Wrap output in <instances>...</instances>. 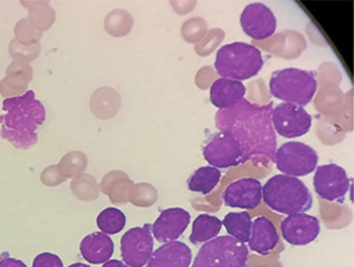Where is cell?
I'll list each match as a JSON object with an SVG mask.
<instances>
[{"mask_svg":"<svg viewBox=\"0 0 354 267\" xmlns=\"http://www.w3.org/2000/svg\"><path fill=\"white\" fill-rule=\"evenodd\" d=\"M150 225L130 228L121 238V255L129 267H143L153 252V237Z\"/></svg>","mask_w":354,"mask_h":267,"instance_id":"obj_10","label":"cell"},{"mask_svg":"<svg viewBox=\"0 0 354 267\" xmlns=\"http://www.w3.org/2000/svg\"><path fill=\"white\" fill-rule=\"evenodd\" d=\"M68 267H91V266H88V265H85V264H83V263H76V264H73V265H70V266H68Z\"/></svg>","mask_w":354,"mask_h":267,"instance_id":"obj_31","label":"cell"},{"mask_svg":"<svg viewBox=\"0 0 354 267\" xmlns=\"http://www.w3.org/2000/svg\"><path fill=\"white\" fill-rule=\"evenodd\" d=\"M202 153L205 161L218 170L238 166L245 159L241 143L230 132L220 131L212 135L205 141Z\"/></svg>","mask_w":354,"mask_h":267,"instance_id":"obj_7","label":"cell"},{"mask_svg":"<svg viewBox=\"0 0 354 267\" xmlns=\"http://www.w3.org/2000/svg\"><path fill=\"white\" fill-rule=\"evenodd\" d=\"M26 90H28V86H19V85L13 84L6 77L0 81V93L6 99L23 96L28 92Z\"/></svg>","mask_w":354,"mask_h":267,"instance_id":"obj_27","label":"cell"},{"mask_svg":"<svg viewBox=\"0 0 354 267\" xmlns=\"http://www.w3.org/2000/svg\"><path fill=\"white\" fill-rule=\"evenodd\" d=\"M80 251L88 263L100 265L110 260L115 251V244L109 235L103 232H93L83 238Z\"/></svg>","mask_w":354,"mask_h":267,"instance_id":"obj_17","label":"cell"},{"mask_svg":"<svg viewBox=\"0 0 354 267\" xmlns=\"http://www.w3.org/2000/svg\"><path fill=\"white\" fill-rule=\"evenodd\" d=\"M0 267H28L21 260L11 258L10 255H4L0 259Z\"/></svg>","mask_w":354,"mask_h":267,"instance_id":"obj_29","label":"cell"},{"mask_svg":"<svg viewBox=\"0 0 354 267\" xmlns=\"http://www.w3.org/2000/svg\"><path fill=\"white\" fill-rule=\"evenodd\" d=\"M190 213L185 208H167L161 212L151 226L153 239L160 243L176 241L188 228Z\"/></svg>","mask_w":354,"mask_h":267,"instance_id":"obj_14","label":"cell"},{"mask_svg":"<svg viewBox=\"0 0 354 267\" xmlns=\"http://www.w3.org/2000/svg\"><path fill=\"white\" fill-rule=\"evenodd\" d=\"M4 113L0 116V136L19 150H30L38 143V128L44 124V105L28 91L21 97L3 101Z\"/></svg>","mask_w":354,"mask_h":267,"instance_id":"obj_1","label":"cell"},{"mask_svg":"<svg viewBox=\"0 0 354 267\" xmlns=\"http://www.w3.org/2000/svg\"><path fill=\"white\" fill-rule=\"evenodd\" d=\"M319 156L313 148L300 141L283 144L275 153V165L285 176L305 177L315 171Z\"/></svg>","mask_w":354,"mask_h":267,"instance_id":"obj_6","label":"cell"},{"mask_svg":"<svg viewBox=\"0 0 354 267\" xmlns=\"http://www.w3.org/2000/svg\"><path fill=\"white\" fill-rule=\"evenodd\" d=\"M193 252L187 244L170 241L157 248L150 257L147 267H189Z\"/></svg>","mask_w":354,"mask_h":267,"instance_id":"obj_15","label":"cell"},{"mask_svg":"<svg viewBox=\"0 0 354 267\" xmlns=\"http://www.w3.org/2000/svg\"><path fill=\"white\" fill-rule=\"evenodd\" d=\"M263 203L274 212L293 215L305 213L313 206V197L301 180L277 175L262 186Z\"/></svg>","mask_w":354,"mask_h":267,"instance_id":"obj_2","label":"cell"},{"mask_svg":"<svg viewBox=\"0 0 354 267\" xmlns=\"http://www.w3.org/2000/svg\"><path fill=\"white\" fill-rule=\"evenodd\" d=\"M222 200L225 206L255 210L262 201V184L255 178H242L225 188Z\"/></svg>","mask_w":354,"mask_h":267,"instance_id":"obj_12","label":"cell"},{"mask_svg":"<svg viewBox=\"0 0 354 267\" xmlns=\"http://www.w3.org/2000/svg\"><path fill=\"white\" fill-rule=\"evenodd\" d=\"M245 95V86L238 80L220 78L210 88V101L215 108L228 110L239 104Z\"/></svg>","mask_w":354,"mask_h":267,"instance_id":"obj_18","label":"cell"},{"mask_svg":"<svg viewBox=\"0 0 354 267\" xmlns=\"http://www.w3.org/2000/svg\"><path fill=\"white\" fill-rule=\"evenodd\" d=\"M222 173L218 168L213 166H203L194 172L188 179L190 191L201 193L203 196L209 195L218 186L221 180Z\"/></svg>","mask_w":354,"mask_h":267,"instance_id":"obj_20","label":"cell"},{"mask_svg":"<svg viewBox=\"0 0 354 267\" xmlns=\"http://www.w3.org/2000/svg\"><path fill=\"white\" fill-rule=\"evenodd\" d=\"M318 90L315 73L300 68H283L273 72L270 80V95L283 103L306 106Z\"/></svg>","mask_w":354,"mask_h":267,"instance_id":"obj_4","label":"cell"},{"mask_svg":"<svg viewBox=\"0 0 354 267\" xmlns=\"http://www.w3.org/2000/svg\"><path fill=\"white\" fill-rule=\"evenodd\" d=\"M32 267H64V265L58 255L44 252L37 255L33 260Z\"/></svg>","mask_w":354,"mask_h":267,"instance_id":"obj_28","label":"cell"},{"mask_svg":"<svg viewBox=\"0 0 354 267\" xmlns=\"http://www.w3.org/2000/svg\"><path fill=\"white\" fill-rule=\"evenodd\" d=\"M240 24L243 32L252 39L265 40L275 33L278 21L273 11L267 5L253 3L243 8Z\"/></svg>","mask_w":354,"mask_h":267,"instance_id":"obj_11","label":"cell"},{"mask_svg":"<svg viewBox=\"0 0 354 267\" xmlns=\"http://www.w3.org/2000/svg\"><path fill=\"white\" fill-rule=\"evenodd\" d=\"M127 217L116 208H108L97 217V226L105 235H117L125 228Z\"/></svg>","mask_w":354,"mask_h":267,"instance_id":"obj_23","label":"cell"},{"mask_svg":"<svg viewBox=\"0 0 354 267\" xmlns=\"http://www.w3.org/2000/svg\"><path fill=\"white\" fill-rule=\"evenodd\" d=\"M33 77V68L24 61H12L6 68V78L13 84L28 86Z\"/></svg>","mask_w":354,"mask_h":267,"instance_id":"obj_24","label":"cell"},{"mask_svg":"<svg viewBox=\"0 0 354 267\" xmlns=\"http://www.w3.org/2000/svg\"><path fill=\"white\" fill-rule=\"evenodd\" d=\"M21 4L28 10L30 24L38 31L44 32L53 26L56 20V13L46 1H21Z\"/></svg>","mask_w":354,"mask_h":267,"instance_id":"obj_21","label":"cell"},{"mask_svg":"<svg viewBox=\"0 0 354 267\" xmlns=\"http://www.w3.org/2000/svg\"><path fill=\"white\" fill-rule=\"evenodd\" d=\"M270 120L279 136L287 139L302 137L312 128L310 113L301 106L288 103L277 105L272 111Z\"/></svg>","mask_w":354,"mask_h":267,"instance_id":"obj_8","label":"cell"},{"mask_svg":"<svg viewBox=\"0 0 354 267\" xmlns=\"http://www.w3.org/2000/svg\"><path fill=\"white\" fill-rule=\"evenodd\" d=\"M279 240L280 238L277 228L266 217H258L252 223L248 250H252L258 255H270L278 246Z\"/></svg>","mask_w":354,"mask_h":267,"instance_id":"obj_16","label":"cell"},{"mask_svg":"<svg viewBox=\"0 0 354 267\" xmlns=\"http://www.w3.org/2000/svg\"><path fill=\"white\" fill-rule=\"evenodd\" d=\"M41 48V44H37L35 46H24V45L19 44L16 39H13L8 46V52L16 61H24V63L30 64L31 61L36 59L37 57L39 56Z\"/></svg>","mask_w":354,"mask_h":267,"instance_id":"obj_26","label":"cell"},{"mask_svg":"<svg viewBox=\"0 0 354 267\" xmlns=\"http://www.w3.org/2000/svg\"><path fill=\"white\" fill-rule=\"evenodd\" d=\"M102 267H129L124 261H121V260H108L106 263L103 264V266Z\"/></svg>","mask_w":354,"mask_h":267,"instance_id":"obj_30","label":"cell"},{"mask_svg":"<svg viewBox=\"0 0 354 267\" xmlns=\"http://www.w3.org/2000/svg\"><path fill=\"white\" fill-rule=\"evenodd\" d=\"M314 190L322 199L344 203L350 190V178L346 171L335 164H326L315 168Z\"/></svg>","mask_w":354,"mask_h":267,"instance_id":"obj_9","label":"cell"},{"mask_svg":"<svg viewBox=\"0 0 354 267\" xmlns=\"http://www.w3.org/2000/svg\"><path fill=\"white\" fill-rule=\"evenodd\" d=\"M214 66L221 78L242 81L258 76L263 66V58L261 51L254 45L236 41L218 50Z\"/></svg>","mask_w":354,"mask_h":267,"instance_id":"obj_3","label":"cell"},{"mask_svg":"<svg viewBox=\"0 0 354 267\" xmlns=\"http://www.w3.org/2000/svg\"><path fill=\"white\" fill-rule=\"evenodd\" d=\"M15 39L24 46H35L39 44L43 32L38 31L30 24L28 19H21L15 26Z\"/></svg>","mask_w":354,"mask_h":267,"instance_id":"obj_25","label":"cell"},{"mask_svg":"<svg viewBox=\"0 0 354 267\" xmlns=\"http://www.w3.org/2000/svg\"><path fill=\"white\" fill-rule=\"evenodd\" d=\"M222 221L218 217L210 215H200L194 220L192 235H190V243L194 245L207 243L209 240L218 237L221 232Z\"/></svg>","mask_w":354,"mask_h":267,"instance_id":"obj_19","label":"cell"},{"mask_svg":"<svg viewBox=\"0 0 354 267\" xmlns=\"http://www.w3.org/2000/svg\"><path fill=\"white\" fill-rule=\"evenodd\" d=\"M320 233V221L317 217L299 213L288 215L281 223V235L287 243L304 246L313 243Z\"/></svg>","mask_w":354,"mask_h":267,"instance_id":"obj_13","label":"cell"},{"mask_svg":"<svg viewBox=\"0 0 354 267\" xmlns=\"http://www.w3.org/2000/svg\"><path fill=\"white\" fill-rule=\"evenodd\" d=\"M250 250L230 235H221L205 243L192 267H245Z\"/></svg>","mask_w":354,"mask_h":267,"instance_id":"obj_5","label":"cell"},{"mask_svg":"<svg viewBox=\"0 0 354 267\" xmlns=\"http://www.w3.org/2000/svg\"><path fill=\"white\" fill-rule=\"evenodd\" d=\"M252 217L248 212H230L222 220V225L230 237L239 240L240 243H248L252 230Z\"/></svg>","mask_w":354,"mask_h":267,"instance_id":"obj_22","label":"cell"}]
</instances>
